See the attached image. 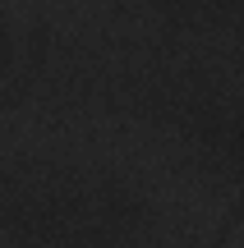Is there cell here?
I'll use <instances>...</instances> for the list:
<instances>
[{
    "label": "cell",
    "instance_id": "obj_1",
    "mask_svg": "<svg viewBox=\"0 0 244 248\" xmlns=\"http://www.w3.org/2000/svg\"><path fill=\"white\" fill-rule=\"evenodd\" d=\"M240 248H244V239H240Z\"/></svg>",
    "mask_w": 244,
    "mask_h": 248
}]
</instances>
